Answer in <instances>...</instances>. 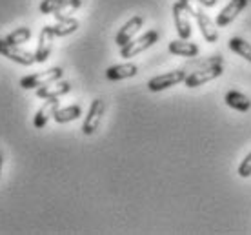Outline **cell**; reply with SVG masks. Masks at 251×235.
<instances>
[{"mask_svg":"<svg viewBox=\"0 0 251 235\" xmlns=\"http://www.w3.org/2000/svg\"><path fill=\"white\" fill-rule=\"evenodd\" d=\"M58 108H60V101H58V99H46V102L38 108V111L35 113V117H33V126L37 128V130L46 128L48 121L55 115V111H57Z\"/></svg>","mask_w":251,"mask_h":235,"instance_id":"obj_12","label":"cell"},{"mask_svg":"<svg viewBox=\"0 0 251 235\" xmlns=\"http://www.w3.org/2000/svg\"><path fill=\"white\" fill-rule=\"evenodd\" d=\"M64 75L62 68H51V70L40 71V73H33L29 77H24L20 78V88L22 89H38L46 86L50 82H55V80H60Z\"/></svg>","mask_w":251,"mask_h":235,"instance_id":"obj_2","label":"cell"},{"mask_svg":"<svg viewBox=\"0 0 251 235\" xmlns=\"http://www.w3.org/2000/svg\"><path fill=\"white\" fill-rule=\"evenodd\" d=\"M71 91V82L68 80H55V82H50L42 86V88L37 89V97L38 99H60L62 95H68Z\"/></svg>","mask_w":251,"mask_h":235,"instance_id":"obj_11","label":"cell"},{"mask_svg":"<svg viewBox=\"0 0 251 235\" xmlns=\"http://www.w3.org/2000/svg\"><path fill=\"white\" fill-rule=\"evenodd\" d=\"M248 4H250V0H229V4L217 15L215 24L219 26V27H226V26H229L233 20L239 17L240 13L244 11Z\"/></svg>","mask_w":251,"mask_h":235,"instance_id":"obj_9","label":"cell"},{"mask_svg":"<svg viewBox=\"0 0 251 235\" xmlns=\"http://www.w3.org/2000/svg\"><path fill=\"white\" fill-rule=\"evenodd\" d=\"M78 20L73 19V17H68V19L57 20V24L53 26V31H55V37H68L71 33H75L78 29Z\"/></svg>","mask_w":251,"mask_h":235,"instance_id":"obj_18","label":"cell"},{"mask_svg":"<svg viewBox=\"0 0 251 235\" xmlns=\"http://www.w3.org/2000/svg\"><path fill=\"white\" fill-rule=\"evenodd\" d=\"M104 111H106V102L102 99H95L91 102V106L88 109V115L84 119V124H82V133L84 135H93L102 122V117H104Z\"/></svg>","mask_w":251,"mask_h":235,"instance_id":"obj_6","label":"cell"},{"mask_svg":"<svg viewBox=\"0 0 251 235\" xmlns=\"http://www.w3.org/2000/svg\"><path fill=\"white\" fill-rule=\"evenodd\" d=\"M239 175L242 179L251 177V152L248 153V155L244 157V160L240 162V166H239Z\"/></svg>","mask_w":251,"mask_h":235,"instance_id":"obj_24","label":"cell"},{"mask_svg":"<svg viewBox=\"0 0 251 235\" xmlns=\"http://www.w3.org/2000/svg\"><path fill=\"white\" fill-rule=\"evenodd\" d=\"M193 19L197 20V24L201 27V33L202 37L206 38V42L209 44H215L217 40H219V26L215 24L213 20L207 17V13H204L201 7H195V13H193Z\"/></svg>","mask_w":251,"mask_h":235,"instance_id":"obj_8","label":"cell"},{"mask_svg":"<svg viewBox=\"0 0 251 235\" xmlns=\"http://www.w3.org/2000/svg\"><path fill=\"white\" fill-rule=\"evenodd\" d=\"M173 22H175V29L180 38L188 40L191 37V22H189V15L178 2L173 4Z\"/></svg>","mask_w":251,"mask_h":235,"instance_id":"obj_13","label":"cell"},{"mask_svg":"<svg viewBox=\"0 0 251 235\" xmlns=\"http://www.w3.org/2000/svg\"><path fill=\"white\" fill-rule=\"evenodd\" d=\"M155 42H158V31L151 29V31L144 33L142 37L133 38L131 42H127L126 46H122V48H120V57L122 58L137 57L140 53H144L148 48H151Z\"/></svg>","mask_w":251,"mask_h":235,"instance_id":"obj_1","label":"cell"},{"mask_svg":"<svg viewBox=\"0 0 251 235\" xmlns=\"http://www.w3.org/2000/svg\"><path fill=\"white\" fill-rule=\"evenodd\" d=\"M215 64H224V58L219 57V55H213V57H206V58H199V60H191L189 68H191V70H201V68L215 66Z\"/></svg>","mask_w":251,"mask_h":235,"instance_id":"obj_22","label":"cell"},{"mask_svg":"<svg viewBox=\"0 0 251 235\" xmlns=\"http://www.w3.org/2000/svg\"><path fill=\"white\" fill-rule=\"evenodd\" d=\"M168 50L170 53L176 55V57H186V58H193V57H199V46L195 44V42H188L186 38H178V40H171L170 46H168Z\"/></svg>","mask_w":251,"mask_h":235,"instance_id":"obj_14","label":"cell"},{"mask_svg":"<svg viewBox=\"0 0 251 235\" xmlns=\"http://www.w3.org/2000/svg\"><path fill=\"white\" fill-rule=\"evenodd\" d=\"M224 73V64H215V66H207V68H201V70L189 71L186 77V88H199L202 84L215 80L217 77H220Z\"/></svg>","mask_w":251,"mask_h":235,"instance_id":"obj_3","label":"cell"},{"mask_svg":"<svg viewBox=\"0 0 251 235\" xmlns=\"http://www.w3.org/2000/svg\"><path fill=\"white\" fill-rule=\"evenodd\" d=\"M0 55L13 60V62L20 64V66H33V64L37 62L35 60V53H29V51L22 50L20 46L7 42L6 38H0Z\"/></svg>","mask_w":251,"mask_h":235,"instance_id":"obj_4","label":"cell"},{"mask_svg":"<svg viewBox=\"0 0 251 235\" xmlns=\"http://www.w3.org/2000/svg\"><path fill=\"white\" fill-rule=\"evenodd\" d=\"M142 26H144V19H142V17H138V15L137 17H131V19L127 20V22L119 29L117 37H115V44L119 46V48H122V46H126L127 42H131L133 38H135V35L140 31Z\"/></svg>","mask_w":251,"mask_h":235,"instance_id":"obj_10","label":"cell"},{"mask_svg":"<svg viewBox=\"0 0 251 235\" xmlns=\"http://www.w3.org/2000/svg\"><path fill=\"white\" fill-rule=\"evenodd\" d=\"M80 6H82V0H68V2L62 4V6L58 7L53 15H55V19L57 20L68 19V17H71V15H73V13H75Z\"/></svg>","mask_w":251,"mask_h":235,"instance_id":"obj_20","label":"cell"},{"mask_svg":"<svg viewBox=\"0 0 251 235\" xmlns=\"http://www.w3.org/2000/svg\"><path fill=\"white\" fill-rule=\"evenodd\" d=\"M53 40H55V31H53V26H44L42 31H40V37H38V44L37 51H35V60L38 64L46 62L51 55V50H53Z\"/></svg>","mask_w":251,"mask_h":235,"instance_id":"obj_7","label":"cell"},{"mask_svg":"<svg viewBox=\"0 0 251 235\" xmlns=\"http://www.w3.org/2000/svg\"><path fill=\"white\" fill-rule=\"evenodd\" d=\"M229 50H231L233 53H237L239 57L246 58V60L251 62V44L246 42L244 38H239V37L229 38Z\"/></svg>","mask_w":251,"mask_h":235,"instance_id":"obj_19","label":"cell"},{"mask_svg":"<svg viewBox=\"0 0 251 235\" xmlns=\"http://www.w3.org/2000/svg\"><path fill=\"white\" fill-rule=\"evenodd\" d=\"M0 175H2V155H0Z\"/></svg>","mask_w":251,"mask_h":235,"instance_id":"obj_26","label":"cell"},{"mask_svg":"<svg viewBox=\"0 0 251 235\" xmlns=\"http://www.w3.org/2000/svg\"><path fill=\"white\" fill-rule=\"evenodd\" d=\"M188 77V71L186 70H175V71H168V73H162V75L153 77L150 82H148V89L150 91H162V89L173 88L176 84H180L186 80Z\"/></svg>","mask_w":251,"mask_h":235,"instance_id":"obj_5","label":"cell"},{"mask_svg":"<svg viewBox=\"0 0 251 235\" xmlns=\"http://www.w3.org/2000/svg\"><path fill=\"white\" fill-rule=\"evenodd\" d=\"M31 38V29L29 27H25V26H22V27H17L15 31H11L9 35L6 37L7 42H11V44H24V42H27Z\"/></svg>","mask_w":251,"mask_h":235,"instance_id":"obj_21","label":"cell"},{"mask_svg":"<svg viewBox=\"0 0 251 235\" xmlns=\"http://www.w3.org/2000/svg\"><path fill=\"white\" fill-rule=\"evenodd\" d=\"M82 115V108L78 104H71V106H66V108H58L53 115V119L57 124H66V122L76 121Z\"/></svg>","mask_w":251,"mask_h":235,"instance_id":"obj_17","label":"cell"},{"mask_svg":"<svg viewBox=\"0 0 251 235\" xmlns=\"http://www.w3.org/2000/svg\"><path fill=\"white\" fill-rule=\"evenodd\" d=\"M66 2H68V0H42L38 9H40L42 15H53V13L57 11L62 4H66Z\"/></svg>","mask_w":251,"mask_h":235,"instance_id":"obj_23","label":"cell"},{"mask_svg":"<svg viewBox=\"0 0 251 235\" xmlns=\"http://www.w3.org/2000/svg\"><path fill=\"white\" fill-rule=\"evenodd\" d=\"M138 73L137 64L124 62V64H115L111 68L106 70V77L109 80H124V78H131Z\"/></svg>","mask_w":251,"mask_h":235,"instance_id":"obj_15","label":"cell"},{"mask_svg":"<svg viewBox=\"0 0 251 235\" xmlns=\"http://www.w3.org/2000/svg\"><path fill=\"white\" fill-rule=\"evenodd\" d=\"M226 104L229 106L231 109H235V111H250L251 108V101L250 97H246L244 93H240V91H235V89H231V91H227L226 93Z\"/></svg>","mask_w":251,"mask_h":235,"instance_id":"obj_16","label":"cell"},{"mask_svg":"<svg viewBox=\"0 0 251 235\" xmlns=\"http://www.w3.org/2000/svg\"><path fill=\"white\" fill-rule=\"evenodd\" d=\"M197 2H199L201 6H204V7H215L219 0H197Z\"/></svg>","mask_w":251,"mask_h":235,"instance_id":"obj_25","label":"cell"}]
</instances>
